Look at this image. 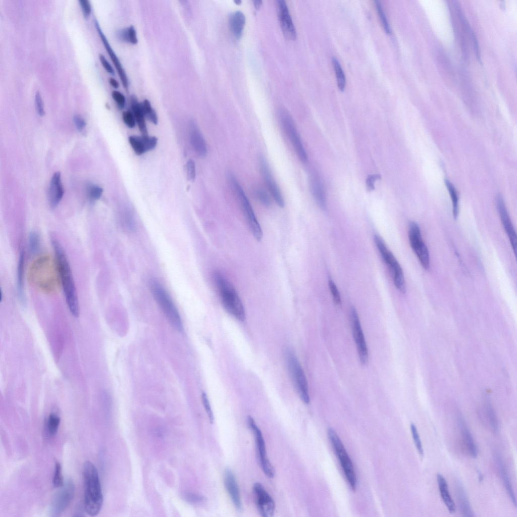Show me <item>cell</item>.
Segmentation results:
<instances>
[{"label": "cell", "instance_id": "6da1fadb", "mask_svg": "<svg viewBox=\"0 0 517 517\" xmlns=\"http://www.w3.org/2000/svg\"><path fill=\"white\" fill-rule=\"evenodd\" d=\"M50 239L66 303L72 316L77 318L79 315V301L70 264L58 239L54 235Z\"/></svg>", "mask_w": 517, "mask_h": 517}, {"label": "cell", "instance_id": "7a4b0ae2", "mask_svg": "<svg viewBox=\"0 0 517 517\" xmlns=\"http://www.w3.org/2000/svg\"><path fill=\"white\" fill-rule=\"evenodd\" d=\"M29 271L31 283L41 291L54 293L61 286L55 258L48 256L39 257L32 264Z\"/></svg>", "mask_w": 517, "mask_h": 517}, {"label": "cell", "instance_id": "3957f363", "mask_svg": "<svg viewBox=\"0 0 517 517\" xmlns=\"http://www.w3.org/2000/svg\"><path fill=\"white\" fill-rule=\"evenodd\" d=\"M83 477L85 510L90 516H95L101 508L103 495L97 470L90 461H86L84 464Z\"/></svg>", "mask_w": 517, "mask_h": 517}, {"label": "cell", "instance_id": "277c9868", "mask_svg": "<svg viewBox=\"0 0 517 517\" xmlns=\"http://www.w3.org/2000/svg\"><path fill=\"white\" fill-rule=\"evenodd\" d=\"M213 278L224 308L237 320L244 321V308L234 286L220 272H215Z\"/></svg>", "mask_w": 517, "mask_h": 517}, {"label": "cell", "instance_id": "5b68a950", "mask_svg": "<svg viewBox=\"0 0 517 517\" xmlns=\"http://www.w3.org/2000/svg\"><path fill=\"white\" fill-rule=\"evenodd\" d=\"M149 288L156 301L171 324L177 330H182V324L179 312L171 298L158 282L151 280Z\"/></svg>", "mask_w": 517, "mask_h": 517}, {"label": "cell", "instance_id": "8992f818", "mask_svg": "<svg viewBox=\"0 0 517 517\" xmlns=\"http://www.w3.org/2000/svg\"><path fill=\"white\" fill-rule=\"evenodd\" d=\"M228 179L239 199L244 215L253 236L257 241H261L263 235L262 230L247 197L233 175L229 174Z\"/></svg>", "mask_w": 517, "mask_h": 517}, {"label": "cell", "instance_id": "52a82bcc", "mask_svg": "<svg viewBox=\"0 0 517 517\" xmlns=\"http://www.w3.org/2000/svg\"><path fill=\"white\" fill-rule=\"evenodd\" d=\"M374 241L383 260L391 270L395 287L401 293H405L406 285L404 274L400 265L393 253L387 248L383 239L379 235H375Z\"/></svg>", "mask_w": 517, "mask_h": 517}, {"label": "cell", "instance_id": "ba28073f", "mask_svg": "<svg viewBox=\"0 0 517 517\" xmlns=\"http://www.w3.org/2000/svg\"><path fill=\"white\" fill-rule=\"evenodd\" d=\"M328 435L339 460L347 482L351 488L353 490H355L357 485V479L351 460L336 431L332 428H329Z\"/></svg>", "mask_w": 517, "mask_h": 517}, {"label": "cell", "instance_id": "9c48e42d", "mask_svg": "<svg viewBox=\"0 0 517 517\" xmlns=\"http://www.w3.org/2000/svg\"><path fill=\"white\" fill-rule=\"evenodd\" d=\"M285 358L289 374L296 391L302 401L308 404L310 400L308 385L303 369L292 351L287 350Z\"/></svg>", "mask_w": 517, "mask_h": 517}, {"label": "cell", "instance_id": "30bf717a", "mask_svg": "<svg viewBox=\"0 0 517 517\" xmlns=\"http://www.w3.org/2000/svg\"><path fill=\"white\" fill-rule=\"evenodd\" d=\"M279 116L283 130L290 141L297 156L302 163H306L307 160V156L292 117L286 110L284 109H282L280 111Z\"/></svg>", "mask_w": 517, "mask_h": 517}, {"label": "cell", "instance_id": "8fae6325", "mask_svg": "<svg viewBox=\"0 0 517 517\" xmlns=\"http://www.w3.org/2000/svg\"><path fill=\"white\" fill-rule=\"evenodd\" d=\"M408 238L411 247L423 268L429 269L430 265L429 250L423 240L419 226L415 222L411 221L409 224Z\"/></svg>", "mask_w": 517, "mask_h": 517}, {"label": "cell", "instance_id": "7c38bea8", "mask_svg": "<svg viewBox=\"0 0 517 517\" xmlns=\"http://www.w3.org/2000/svg\"><path fill=\"white\" fill-rule=\"evenodd\" d=\"M247 423L255 437L257 456L261 468L266 476L269 478H273L275 474V470L267 457L265 443L262 432L251 417H248Z\"/></svg>", "mask_w": 517, "mask_h": 517}, {"label": "cell", "instance_id": "4fadbf2b", "mask_svg": "<svg viewBox=\"0 0 517 517\" xmlns=\"http://www.w3.org/2000/svg\"><path fill=\"white\" fill-rule=\"evenodd\" d=\"M350 320L360 362L363 365H366L369 359L368 347L358 314L354 307L350 308Z\"/></svg>", "mask_w": 517, "mask_h": 517}, {"label": "cell", "instance_id": "5bb4252c", "mask_svg": "<svg viewBox=\"0 0 517 517\" xmlns=\"http://www.w3.org/2000/svg\"><path fill=\"white\" fill-rule=\"evenodd\" d=\"M75 493V485L71 480H68L60 490L56 493L51 504L50 513L52 516L61 514L71 502Z\"/></svg>", "mask_w": 517, "mask_h": 517}, {"label": "cell", "instance_id": "9a60e30c", "mask_svg": "<svg viewBox=\"0 0 517 517\" xmlns=\"http://www.w3.org/2000/svg\"><path fill=\"white\" fill-rule=\"evenodd\" d=\"M259 162L261 172L269 191L277 204L280 208H283L285 205L284 198L266 159L261 157Z\"/></svg>", "mask_w": 517, "mask_h": 517}, {"label": "cell", "instance_id": "2e32d148", "mask_svg": "<svg viewBox=\"0 0 517 517\" xmlns=\"http://www.w3.org/2000/svg\"><path fill=\"white\" fill-rule=\"evenodd\" d=\"M253 490L256 497V506L261 515L264 517L272 516L275 508L272 498L260 483H255L253 485Z\"/></svg>", "mask_w": 517, "mask_h": 517}, {"label": "cell", "instance_id": "e0dca14e", "mask_svg": "<svg viewBox=\"0 0 517 517\" xmlns=\"http://www.w3.org/2000/svg\"><path fill=\"white\" fill-rule=\"evenodd\" d=\"M277 5L279 20L283 33L287 38L295 39L297 36L296 31L286 2L279 0L277 1Z\"/></svg>", "mask_w": 517, "mask_h": 517}, {"label": "cell", "instance_id": "ac0fdd59", "mask_svg": "<svg viewBox=\"0 0 517 517\" xmlns=\"http://www.w3.org/2000/svg\"><path fill=\"white\" fill-rule=\"evenodd\" d=\"M496 204L502 225L510 240L515 255H516V234L508 215L503 199L500 194L496 197Z\"/></svg>", "mask_w": 517, "mask_h": 517}, {"label": "cell", "instance_id": "d6986e66", "mask_svg": "<svg viewBox=\"0 0 517 517\" xmlns=\"http://www.w3.org/2000/svg\"><path fill=\"white\" fill-rule=\"evenodd\" d=\"M94 24L97 32L101 39L104 46L106 48L110 57L116 68V69L119 76L123 86L126 91L128 90L129 83L128 79L125 70L116 54L111 46L106 36L103 33L97 20H94Z\"/></svg>", "mask_w": 517, "mask_h": 517}, {"label": "cell", "instance_id": "ffe728a7", "mask_svg": "<svg viewBox=\"0 0 517 517\" xmlns=\"http://www.w3.org/2000/svg\"><path fill=\"white\" fill-rule=\"evenodd\" d=\"M224 482L231 500L238 511L242 510V503L238 484L235 477L231 470L226 469L224 472Z\"/></svg>", "mask_w": 517, "mask_h": 517}, {"label": "cell", "instance_id": "44dd1931", "mask_svg": "<svg viewBox=\"0 0 517 517\" xmlns=\"http://www.w3.org/2000/svg\"><path fill=\"white\" fill-rule=\"evenodd\" d=\"M129 141L135 153L141 155L154 148L157 144L158 139L148 135H133L129 137Z\"/></svg>", "mask_w": 517, "mask_h": 517}, {"label": "cell", "instance_id": "7402d4cb", "mask_svg": "<svg viewBox=\"0 0 517 517\" xmlns=\"http://www.w3.org/2000/svg\"><path fill=\"white\" fill-rule=\"evenodd\" d=\"M63 194L64 188L61 182V174L59 172H56L51 177L49 189V200L52 208L58 205Z\"/></svg>", "mask_w": 517, "mask_h": 517}, {"label": "cell", "instance_id": "603a6c76", "mask_svg": "<svg viewBox=\"0 0 517 517\" xmlns=\"http://www.w3.org/2000/svg\"><path fill=\"white\" fill-rule=\"evenodd\" d=\"M458 425L460 430L462 437L468 449V452L473 458H476L478 455V449L471 432L467 426L463 417L459 415L457 418Z\"/></svg>", "mask_w": 517, "mask_h": 517}, {"label": "cell", "instance_id": "cb8c5ba5", "mask_svg": "<svg viewBox=\"0 0 517 517\" xmlns=\"http://www.w3.org/2000/svg\"><path fill=\"white\" fill-rule=\"evenodd\" d=\"M495 461L506 492L513 504L516 506V503L515 496L512 486L508 470L500 455L497 454L495 456Z\"/></svg>", "mask_w": 517, "mask_h": 517}, {"label": "cell", "instance_id": "d4e9b609", "mask_svg": "<svg viewBox=\"0 0 517 517\" xmlns=\"http://www.w3.org/2000/svg\"><path fill=\"white\" fill-rule=\"evenodd\" d=\"M190 140L195 152L200 157H204L207 153L205 141L195 123L191 122L190 125Z\"/></svg>", "mask_w": 517, "mask_h": 517}, {"label": "cell", "instance_id": "484cf974", "mask_svg": "<svg viewBox=\"0 0 517 517\" xmlns=\"http://www.w3.org/2000/svg\"><path fill=\"white\" fill-rule=\"evenodd\" d=\"M455 492L459 510L462 515L466 517L474 516L469 499L462 484L457 482L455 484Z\"/></svg>", "mask_w": 517, "mask_h": 517}, {"label": "cell", "instance_id": "4316f807", "mask_svg": "<svg viewBox=\"0 0 517 517\" xmlns=\"http://www.w3.org/2000/svg\"><path fill=\"white\" fill-rule=\"evenodd\" d=\"M130 103L132 112L135 118L139 129L142 135H147V130L145 121V116L142 111L141 102H139L135 95L130 97Z\"/></svg>", "mask_w": 517, "mask_h": 517}, {"label": "cell", "instance_id": "83f0119b", "mask_svg": "<svg viewBox=\"0 0 517 517\" xmlns=\"http://www.w3.org/2000/svg\"><path fill=\"white\" fill-rule=\"evenodd\" d=\"M437 479L439 489L443 502L450 513H454L456 510V507L449 493L446 480L441 474L437 475Z\"/></svg>", "mask_w": 517, "mask_h": 517}, {"label": "cell", "instance_id": "f1b7e54d", "mask_svg": "<svg viewBox=\"0 0 517 517\" xmlns=\"http://www.w3.org/2000/svg\"><path fill=\"white\" fill-rule=\"evenodd\" d=\"M310 183L312 192L317 204L322 210H326L327 207L326 195L320 179L313 175L311 177Z\"/></svg>", "mask_w": 517, "mask_h": 517}, {"label": "cell", "instance_id": "f546056e", "mask_svg": "<svg viewBox=\"0 0 517 517\" xmlns=\"http://www.w3.org/2000/svg\"><path fill=\"white\" fill-rule=\"evenodd\" d=\"M245 23V17L241 11H236L231 15L229 19V27L234 36L241 37Z\"/></svg>", "mask_w": 517, "mask_h": 517}, {"label": "cell", "instance_id": "4dcf8cb0", "mask_svg": "<svg viewBox=\"0 0 517 517\" xmlns=\"http://www.w3.org/2000/svg\"><path fill=\"white\" fill-rule=\"evenodd\" d=\"M24 252L22 249H21L17 266V288L18 296L21 301H24L25 299L24 291Z\"/></svg>", "mask_w": 517, "mask_h": 517}, {"label": "cell", "instance_id": "1f68e13d", "mask_svg": "<svg viewBox=\"0 0 517 517\" xmlns=\"http://www.w3.org/2000/svg\"><path fill=\"white\" fill-rule=\"evenodd\" d=\"M117 36L119 39L132 44H136L138 42L136 31L133 25L119 30L117 32Z\"/></svg>", "mask_w": 517, "mask_h": 517}, {"label": "cell", "instance_id": "d6a6232c", "mask_svg": "<svg viewBox=\"0 0 517 517\" xmlns=\"http://www.w3.org/2000/svg\"><path fill=\"white\" fill-rule=\"evenodd\" d=\"M332 62L335 72L338 87L341 91H343L346 85V77L336 57H332Z\"/></svg>", "mask_w": 517, "mask_h": 517}, {"label": "cell", "instance_id": "836d02e7", "mask_svg": "<svg viewBox=\"0 0 517 517\" xmlns=\"http://www.w3.org/2000/svg\"><path fill=\"white\" fill-rule=\"evenodd\" d=\"M60 423V417L54 413H51L46 421V428L48 435L54 436L57 433Z\"/></svg>", "mask_w": 517, "mask_h": 517}, {"label": "cell", "instance_id": "e575fe53", "mask_svg": "<svg viewBox=\"0 0 517 517\" xmlns=\"http://www.w3.org/2000/svg\"><path fill=\"white\" fill-rule=\"evenodd\" d=\"M445 184L449 191L453 206V216L454 219L457 218L459 213L458 197L457 192L453 184L448 180H445Z\"/></svg>", "mask_w": 517, "mask_h": 517}, {"label": "cell", "instance_id": "d590c367", "mask_svg": "<svg viewBox=\"0 0 517 517\" xmlns=\"http://www.w3.org/2000/svg\"><path fill=\"white\" fill-rule=\"evenodd\" d=\"M486 411L487 417L489 421L490 425L493 432L498 431L499 424L495 412L490 401L487 399L486 402Z\"/></svg>", "mask_w": 517, "mask_h": 517}, {"label": "cell", "instance_id": "8d00e7d4", "mask_svg": "<svg viewBox=\"0 0 517 517\" xmlns=\"http://www.w3.org/2000/svg\"><path fill=\"white\" fill-rule=\"evenodd\" d=\"M141 105L145 117L154 124H157L158 123V116L156 112L152 108L150 101L148 99H145L141 102Z\"/></svg>", "mask_w": 517, "mask_h": 517}, {"label": "cell", "instance_id": "74e56055", "mask_svg": "<svg viewBox=\"0 0 517 517\" xmlns=\"http://www.w3.org/2000/svg\"><path fill=\"white\" fill-rule=\"evenodd\" d=\"M376 9L385 31L390 34L391 32L390 26L383 10L382 5L379 1H375Z\"/></svg>", "mask_w": 517, "mask_h": 517}, {"label": "cell", "instance_id": "f35d334b", "mask_svg": "<svg viewBox=\"0 0 517 517\" xmlns=\"http://www.w3.org/2000/svg\"><path fill=\"white\" fill-rule=\"evenodd\" d=\"M53 484L55 488H61L64 484L61 465L58 461H56L55 463Z\"/></svg>", "mask_w": 517, "mask_h": 517}, {"label": "cell", "instance_id": "ab89813d", "mask_svg": "<svg viewBox=\"0 0 517 517\" xmlns=\"http://www.w3.org/2000/svg\"><path fill=\"white\" fill-rule=\"evenodd\" d=\"M410 430L415 446L420 455L421 457H423L424 455V451L422 443L417 428L415 424H411Z\"/></svg>", "mask_w": 517, "mask_h": 517}, {"label": "cell", "instance_id": "60d3db41", "mask_svg": "<svg viewBox=\"0 0 517 517\" xmlns=\"http://www.w3.org/2000/svg\"><path fill=\"white\" fill-rule=\"evenodd\" d=\"M39 237L35 232H32L29 235V247L32 253L36 252L39 247Z\"/></svg>", "mask_w": 517, "mask_h": 517}, {"label": "cell", "instance_id": "b9f144b4", "mask_svg": "<svg viewBox=\"0 0 517 517\" xmlns=\"http://www.w3.org/2000/svg\"><path fill=\"white\" fill-rule=\"evenodd\" d=\"M255 194L260 202L264 206L268 207L270 205L271 201L268 194L263 189L257 188L255 190Z\"/></svg>", "mask_w": 517, "mask_h": 517}, {"label": "cell", "instance_id": "7bdbcfd3", "mask_svg": "<svg viewBox=\"0 0 517 517\" xmlns=\"http://www.w3.org/2000/svg\"><path fill=\"white\" fill-rule=\"evenodd\" d=\"M329 287L335 303L339 305L341 303V298L340 293L334 282L331 280H329Z\"/></svg>", "mask_w": 517, "mask_h": 517}, {"label": "cell", "instance_id": "ee69618b", "mask_svg": "<svg viewBox=\"0 0 517 517\" xmlns=\"http://www.w3.org/2000/svg\"><path fill=\"white\" fill-rule=\"evenodd\" d=\"M122 118L125 124L129 128H133L136 123L135 118L132 112L126 111L122 113Z\"/></svg>", "mask_w": 517, "mask_h": 517}, {"label": "cell", "instance_id": "f6af8a7d", "mask_svg": "<svg viewBox=\"0 0 517 517\" xmlns=\"http://www.w3.org/2000/svg\"><path fill=\"white\" fill-rule=\"evenodd\" d=\"M112 96L119 109L124 108L126 103V98L121 92L117 90H113L112 92Z\"/></svg>", "mask_w": 517, "mask_h": 517}, {"label": "cell", "instance_id": "bcb514c9", "mask_svg": "<svg viewBox=\"0 0 517 517\" xmlns=\"http://www.w3.org/2000/svg\"><path fill=\"white\" fill-rule=\"evenodd\" d=\"M202 400L205 410L208 416L210 422L211 424L214 422V415L213 411L211 409V407L207 395L205 393H203L202 395Z\"/></svg>", "mask_w": 517, "mask_h": 517}, {"label": "cell", "instance_id": "7dc6e473", "mask_svg": "<svg viewBox=\"0 0 517 517\" xmlns=\"http://www.w3.org/2000/svg\"><path fill=\"white\" fill-rule=\"evenodd\" d=\"M186 171L188 179L190 181L194 180L195 177V166L192 160H189L186 164Z\"/></svg>", "mask_w": 517, "mask_h": 517}, {"label": "cell", "instance_id": "c3c4849f", "mask_svg": "<svg viewBox=\"0 0 517 517\" xmlns=\"http://www.w3.org/2000/svg\"><path fill=\"white\" fill-rule=\"evenodd\" d=\"M35 103L36 110L38 114L42 116L44 114L43 104L41 94L39 91H36L35 95Z\"/></svg>", "mask_w": 517, "mask_h": 517}, {"label": "cell", "instance_id": "681fc988", "mask_svg": "<svg viewBox=\"0 0 517 517\" xmlns=\"http://www.w3.org/2000/svg\"><path fill=\"white\" fill-rule=\"evenodd\" d=\"M102 192L103 190L101 187L96 185H93L89 189V195L92 199L96 200L100 197Z\"/></svg>", "mask_w": 517, "mask_h": 517}, {"label": "cell", "instance_id": "f907efd6", "mask_svg": "<svg viewBox=\"0 0 517 517\" xmlns=\"http://www.w3.org/2000/svg\"><path fill=\"white\" fill-rule=\"evenodd\" d=\"M83 14L85 17H88L91 12V7L88 0H79Z\"/></svg>", "mask_w": 517, "mask_h": 517}, {"label": "cell", "instance_id": "816d5d0a", "mask_svg": "<svg viewBox=\"0 0 517 517\" xmlns=\"http://www.w3.org/2000/svg\"><path fill=\"white\" fill-rule=\"evenodd\" d=\"M73 121L76 128L80 132L82 131L86 126L84 119L80 115H76L73 117Z\"/></svg>", "mask_w": 517, "mask_h": 517}, {"label": "cell", "instance_id": "f5cc1de1", "mask_svg": "<svg viewBox=\"0 0 517 517\" xmlns=\"http://www.w3.org/2000/svg\"><path fill=\"white\" fill-rule=\"evenodd\" d=\"M99 59L105 69L109 73L114 74V70L111 65L101 54H99Z\"/></svg>", "mask_w": 517, "mask_h": 517}, {"label": "cell", "instance_id": "db71d44e", "mask_svg": "<svg viewBox=\"0 0 517 517\" xmlns=\"http://www.w3.org/2000/svg\"><path fill=\"white\" fill-rule=\"evenodd\" d=\"M380 179V176L378 174L371 175L368 176L367 179L366 183L368 188L370 190H373L374 189V183L377 180Z\"/></svg>", "mask_w": 517, "mask_h": 517}, {"label": "cell", "instance_id": "11a10c76", "mask_svg": "<svg viewBox=\"0 0 517 517\" xmlns=\"http://www.w3.org/2000/svg\"><path fill=\"white\" fill-rule=\"evenodd\" d=\"M109 83L114 88H118L119 87V83L118 81L113 77L109 78Z\"/></svg>", "mask_w": 517, "mask_h": 517}, {"label": "cell", "instance_id": "9f6ffc18", "mask_svg": "<svg viewBox=\"0 0 517 517\" xmlns=\"http://www.w3.org/2000/svg\"><path fill=\"white\" fill-rule=\"evenodd\" d=\"M253 2V5L256 9H258L262 4V1H254Z\"/></svg>", "mask_w": 517, "mask_h": 517}]
</instances>
